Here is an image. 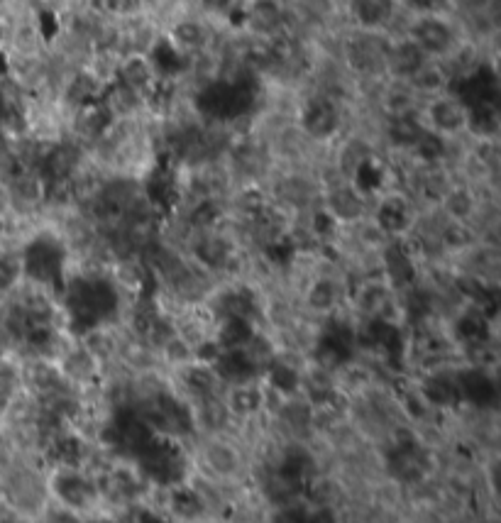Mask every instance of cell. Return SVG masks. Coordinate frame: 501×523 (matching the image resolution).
Segmentation results:
<instances>
[{"mask_svg": "<svg viewBox=\"0 0 501 523\" xmlns=\"http://www.w3.org/2000/svg\"><path fill=\"white\" fill-rule=\"evenodd\" d=\"M64 308L69 313V326L79 335L103 328L120 308L118 284L106 274H79L66 279Z\"/></svg>", "mask_w": 501, "mask_h": 523, "instance_id": "cell-1", "label": "cell"}, {"mask_svg": "<svg viewBox=\"0 0 501 523\" xmlns=\"http://www.w3.org/2000/svg\"><path fill=\"white\" fill-rule=\"evenodd\" d=\"M66 262H69V250H66L64 240L52 233L35 235L20 250L22 279L40 286V289H54V286L62 289L69 279L66 277Z\"/></svg>", "mask_w": 501, "mask_h": 523, "instance_id": "cell-2", "label": "cell"}, {"mask_svg": "<svg viewBox=\"0 0 501 523\" xmlns=\"http://www.w3.org/2000/svg\"><path fill=\"white\" fill-rule=\"evenodd\" d=\"M49 484H52L49 489H52L57 504L74 511V514L93 509L98 499H101L98 480L84 467H59V470H52Z\"/></svg>", "mask_w": 501, "mask_h": 523, "instance_id": "cell-3", "label": "cell"}, {"mask_svg": "<svg viewBox=\"0 0 501 523\" xmlns=\"http://www.w3.org/2000/svg\"><path fill=\"white\" fill-rule=\"evenodd\" d=\"M299 125L308 140H333L343 128V106L328 93H313L299 108Z\"/></svg>", "mask_w": 501, "mask_h": 523, "instance_id": "cell-4", "label": "cell"}, {"mask_svg": "<svg viewBox=\"0 0 501 523\" xmlns=\"http://www.w3.org/2000/svg\"><path fill=\"white\" fill-rule=\"evenodd\" d=\"M421 118L428 130L438 132L445 140L458 137L467 130V108L453 93H440L436 98H428L426 108L421 110Z\"/></svg>", "mask_w": 501, "mask_h": 523, "instance_id": "cell-5", "label": "cell"}, {"mask_svg": "<svg viewBox=\"0 0 501 523\" xmlns=\"http://www.w3.org/2000/svg\"><path fill=\"white\" fill-rule=\"evenodd\" d=\"M409 40L426 54L428 59L450 57L455 52V32L445 20L436 15H421L414 25H411Z\"/></svg>", "mask_w": 501, "mask_h": 523, "instance_id": "cell-6", "label": "cell"}, {"mask_svg": "<svg viewBox=\"0 0 501 523\" xmlns=\"http://www.w3.org/2000/svg\"><path fill=\"white\" fill-rule=\"evenodd\" d=\"M365 194L350 179L330 184L326 191V213L335 223H360L365 218Z\"/></svg>", "mask_w": 501, "mask_h": 523, "instance_id": "cell-7", "label": "cell"}, {"mask_svg": "<svg viewBox=\"0 0 501 523\" xmlns=\"http://www.w3.org/2000/svg\"><path fill=\"white\" fill-rule=\"evenodd\" d=\"M416 223L414 206L406 201L401 194H387L379 198L377 208H374V225L384 238H399V235L409 233Z\"/></svg>", "mask_w": 501, "mask_h": 523, "instance_id": "cell-8", "label": "cell"}, {"mask_svg": "<svg viewBox=\"0 0 501 523\" xmlns=\"http://www.w3.org/2000/svg\"><path fill=\"white\" fill-rule=\"evenodd\" d=\"M115 125H118V120L113 118V113L101 98L74 110V130L86 142H103Z\"/></svg>", "mask_w": 501, "mask_h": 523, "instance_id": "cell-9", "label": "cell"}, {"mask_svg": "<svg viewBox=\"0 0 501 523\" xmlns=\"http://www.w3.org/2000/svg\"><path fill=\"white\" fill-rule=\"evenodd\" d=\"M428 62H431V59H428L411 40H401L392 44V47L387 49V54H384V66H387L389 74H392L396 81H401V84L414 79Z\"/></svg>", "mask_w": 501, "mask_h": 523, "instance_id": "cell-10", "label": "cell"}, {"mask_svg": "<svg viewBox=\"0 0 501 523\" xmlns=\"http://www.w3.org/2000/svg\"><path fill=\"white\" fill-rule=\"evenodd\" d=\"M113 81H118L120 86L130 88L132 93H137V96H142L147 101L154 81H157V74H154L147 54H130V57L120 59Z\"/></svg>", "mask_w": 501, "mask_h": 523, "instance_id": "cell-11", "label": "cell"}, {"mask_svg": "<svg viewBox=\"0 0 501 523\" xmlns=\"http://www.w3.org/2000/svg\"><path fill=\"white\" fill-rule=\"evenodd\" d=\"M194 260L208 272H220L233 260V247L218 230H203L194 242Z\"/></svg>", "mask_w": 501, "mask_h": 523, "instance_id": "cell-12", "label": "cell"}, {"mask_svg": "<svg viewBox=\"0 0 501 523\" xmlns=\"http://www.w3.org/2000/svg\"><path fill=\"white\" fill-rule=\"evenodd\" d=\"M245 25L260 40H274L284 30V10L277 0H252L245 10Z\"/></svg>", "mask_w": 501, "mask_h": 523, "instance_id": "cell-13", "label": "cell"}, {"mask_svg": "<svg viewBox=\"0 0 501 523\" xmlns=\"http://www.w3.org/2000/svg\"><path fill=\"white\" fill-rule=\"evenodd\" d=\"M501 130V115L497 103L467 108V130L480 145H494Z\"/></svg>", "mask_w": 501, "mask_h": 523, "instance_id": "cell-14", "label": "cell"}, {"mask_svg": "<svg viewBox=\"0 0 501 523\" xmlns=\"http://www.w3.org/2000/svg\"><path fill=\"white\" fill-rule=\"evenodd\" d=\"M423 130H426V125H423L421 113L399 115V118H389L387 140H389V145L411 152L418 142V137L423 135Z\"/></svg>", "mask_w": 501, "mask_h": 523, "instance_id": "cell-15", "label": "cell"}, {"mask_svg": "<svg viewBox=\"0 0 501 523\" xmlns=\"http://www.w3.org/2000/svg\"><path fill=\"white\" fill-rule=\"evenodd\" d=\"M352 15L362 30H379L394 15V0H352Z\"/></svg>", "mask_w": 501, "mask_h": 523, "instance_id": "cell-16", "label": "cell"}, {"mask_svg": "<svg viewBox=\"0 0 501 523\" xmlns=\"http://www.w3.org/2000/svg\"><path fill=\"white\" fill-rule=\"evenodd\" d=\"M167 40L172 42L181 54H186V57H189V54L201 52V49L206 47L208 30L201 25V22H196V20H181L172 27V32H169Z\"/></svg>", "mask_w": 501, "mask_h": 523, "instance_id": "cell-17", "label": "cell"}, {"mask_svg": "<svg viewBox=\"0 0 501 523\" xmlns=\"http://www.w3.org/2000/svg\"><path fill=\"white\" fill-rule=\"evenodd\" d=\"M306 304L316 313H333L340 304V286L333 277L313 279L306 291Z\"/></svg>", "mask_w": 501, "mask_h": 523, "instance_id": "cell-18", "label": "cell"}, {"mask_svg": "<svg viewBox=\"0 0 501 523\" xmlns=\"http://www.w3.org/2000/svg\"><path fill=\"white\" fill-rule=\"evenodd\" d=\"M142 0H91L93 10L101 15H113V18H125L135 15L140 10Z\"/></svg>", "mask_w": 501, "mask_h": 523, "instance_id": "cell-19", "label": "cell"}, {"mask_svg": "<svg viewBox=\"0 0 501 523\" xmlns=\"http://www.w3.org/2000/svg\"><path fill=\"white\" fill-rule=\"evenodd\" d=\"M208 460H211L213 470L223 472V475H228V472H233L235 465H238V458H235L233 450L223 448V445H220V448H213L211 455H208Z\"/></svg>", "mask_w": 501, "mask_h": 523, "instance_id": "cell-20", "label": "cell"}, {"mask_svg": "<svg viewBox=\"0 0 501 523\" xmlns=\"http://www.w3.org/2000/svg\"><path fill=\"white\" fill-rule=\"evenodd\" d=\"M308 511H311V506L306 504H286L279 509L277 519H274V523H308Z\"/></svg>", "mask_w": 501, "mask_h": 523, "instance_id": "cell-21", "label": "cell"}, {"mask_svg": "<svg viewBox=\"0 0 501 523\" xmlns=\"http://www.w3.org/2000/svg\"><path fill=\"white\" fill-rule=\"evenodd\" d=\"M47 523H84L79 519V514H74V511L64 509V506H57V509H52L47 514Z\"/></svg>", "mask_w": 501, "mask_h": 523, "instance_id": "cell-22", "label": "cell"}, {"mask_svg": "<svg viewBox=\"0 0 501 523\" xmlns=\"http://www.w3.org/2000/svg\"><path fill=\"white\" fill-rule=\"evenodd\" d=\"M411 8L418 10L421 15H433L436 10H440L445 5V0H406Z\"/></svg>", "mask_w": 501, "mask_h": 523, "instance_id": "cell-23", "label": "cell"}, {"mask_svg": "<svg viewBox=\"0 0 501 523\" xmlns=\"http://www.w3.org/2000/svg\"><path fill=\"white\" fill-rule=\"evenodd\" d=\"M201 5L211 13H225V10H230L233 0H201Z\"/></svg>", "mask_w": 501, "mask_h": 523, "instance_id": "cell-24", "label": "cell"}, {"mask_svg": "<svg viewBox=\"0 0 501 523\" xmlns=\"http://www.w3.org/2000/svg\"><path fill=\"white\" fill-rule=\"evenodd\" d=\"M88 523H113V521H108V519H93V521H88Z\"/></svg>", "mask_w": 501, "mask_h": 523, "instance_id": "cell-25", "label": "cell"}]
</instances>
